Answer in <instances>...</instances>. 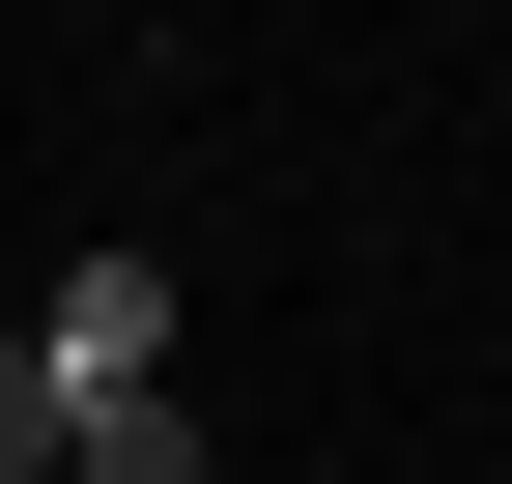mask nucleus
I'll return each mask as SVG.
<instances>
[{
    "instance_id": "obj_1",
    "label": "nucleus",
    "mask_w": 512,
    "mask_h": 484,
    "mask_svg": "<svg viewBox=\"0 0 512 484\" xmlns=\"http://www.w3.org/2000/svg\"><path fill=\"white\" fill-rule=\"evenodd\" d=\"M0 342L57 371V428H86V399H171V285H143V257H86V285H29Z\"/></svg>"
},
{
    "instance_id": "obj_3",
    "label": "nucleus",
    "mask_w": 512,
    "mask_h": 484,
    "mask_svg": "<svg viewBox=\"0 0 512 484\" xmlns=\"http://www.w3.org/2000/svg\"><path fill=\"white\" fill-rule=\"evenodd\" d=\"M0 484H57V371H29V342H0Z\"/></svg>"
},
{
    "instance_id": "obj_2",
    "label": "nucleus",
    "mask_w": 512,
    "mask_h": 484,
    "mask_svg": "<svg viewBox=\"0 0 512 484\" xmlns=\"http://www.w3.org/2000/svg\"><path fill=\"white\" fill-rule=\"evenodd\" d=\"M57 484H228V456L171 428V399H86V428H57Z\"/></svg>"
}]
</instances>
